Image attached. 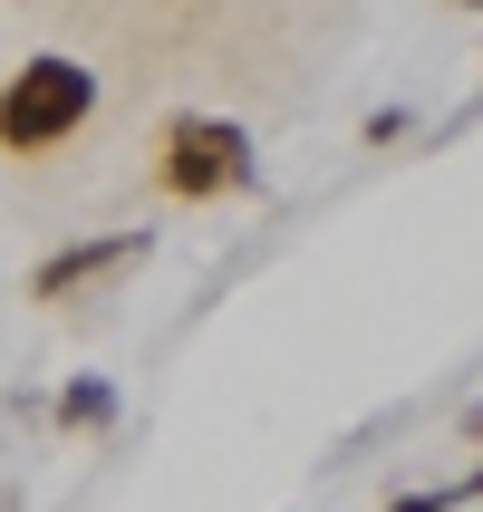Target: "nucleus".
Here are the masks:
<instances>
[{
  "instance_id": "nucleus-1",
  "label": "nucleus",
  "mask_w": 483,
  "mask_h": 512,
  "mask_svg": "<svg viewBox=\"0 0 483 512\" xmlns=\"http://www.w3.org/2000/svg\"><path fill=\"white\" fill-rule=\"evenodd\" d=\"M97 116V78H87L78 58H29L20 78L0 87V145L10 155H49V145H68Z\"/></svg>"
},
{
  "instance_id": "nucleus-4",
  "label": "nucleus",
  "mask_w": 483,
  "mask_h": 512,
  "mask_svg": "<svg viewBox=\"0 0 483 512\" xmlns=\"http://www.w3.org/2000/svg\"><path fill=\"white\" fill-rule=\"evenodd\" d=\"M49 416H58L68 435H107V426H116V377H68Z\"/></svg>"
},
{
  "instance_id": "nucleus-7",
  "label": "nucleus",
  "mask_w": 483,
  "mask_h": 512,
  "mask_svg": "<svg viewBox=\"0 0 483 512\" xmlns=\"http://www.w3.org/2000/svg\"><path fill=\"white\" fill-rule=\"evenodd\" d=\"M464 435H474V445H483V397H474V406H464Z\"/></svg>"
},
{
  "instance_id": "nucleus-3",
  "label": "nucleus",
  "mask_w": 483,
  "mask_h": 512,
  "mask_svg": "<svg viewBox=\"0 0 483 512\" xmlns=\"http://www.w3.org/2000/svg\"><path fill=\"white\" fill-rule=\"evenodd\" d=\"M155 232H97V242H68V252H49L39 271H29V290L39 300H68V290H97V281H116L126 261L145 252Z\"/></svg>"
},
{
  "instance_id": "nucleus-8",
  "label": "nucleus",
  "mask_w": 483,
  "mask_h": 512,
  "mask_svg": "<svg viewBox=\"0 0 483 512\" xmlns=\"http://www.w3.org/2000/svg\"><path fill=\"white\" fill-rule=\"evenodd\" d=\"M455 10H483V0H455Z\"/></svg>"
},
{
  "instance_id": "nucleus-2",
  "label": "nucleus",
  "mask_w": 483,
  "mask_h": 512,
  "mask_svg": "<svg viewBox=\"0 0 483 512\" xmlns=\"http://www.w3.org/2000/svg\"><path fill=\"white\" fill-rule=\"evenodd\" d=\"M174 203H223V194H252L261 184V155L232 116H174L165 126V155H155Z\"/></svg>"
},
{
  "instance_id": "nucleus-6",
  "label": "nucleus",
  "mask_w": 483,
  "mask_h": 512,
  "mask_svg": "<svg viewBox=\"0 0 483 512\" xmlns=\"http://www.w3.org/2000/svg\"><path fill=\"white\" fill-rule=\"evenodd\" d=\"M406 126H416V116H406V107H377V116H368V126H358V136H368V145H397V136H406Z\"/></svg>"
},
{
  "instance_id": "nucleus-5",
  "label": "nucleus",
  "mask_w": 483,
  "mask_h": 512,
  "mask_svg": "<svg viewBox=\"0 0 483 512\" xmlns=\"http://www.w3.org/2000/svg\"><path fill=\"white\" fill-rule=\"evenodd\" d=\"M464 503H483V464H474V474H455V484L397 493V503H377V512H464Z\"/></svg>"
}]
</instances>
